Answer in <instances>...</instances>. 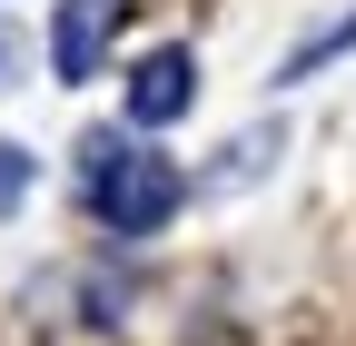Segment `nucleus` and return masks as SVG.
I'll return each mask as SVG.
<instances>
[{
  "instance_id": "f257e3e1",
  "label": "nucleus",
  "mask_w": 356,
  "mask_h": 346,
  "mask_svg": "<svg viewBox=\"0 0 356 346\" xmlns=\"http://www.w3.org/2000/svg\"><path fill=\"white\" fill-rule=\"evenodd\" d=\"M79 168H89V208H99L119 238H149V228H168V218H178V198H188V179H178L159 149L89 139V149H79Z\"/></svg>"
},
{
  "instance_id": "f03ea898",
  "label": "nucleus",
  "mask_w": 356,
  "mask_h": 346,
  "mask_svg": "<svg viewBox=\"0 0 356 346\" xmlns=\"http://www.w3.org/2000/svg\"><path fill=\"white\" fill-rule=\"evenodd\" d=\"M119 10H129V0H60V20H50V69H60V79H99L109 40H119Z\"/></svg>"
},
{
  "instance_id": "7ed1b4c3",
  "label": "nucleus",
  "mask_w": 356,
  "mask_h": 346,
  "mask_svg": "<svg viewBox=\"0 0 356 346\" xmlns=\"http://www.w3.org/2000/svg\"><path fill=\"white\" fill-rule=\"evenodd\" d=\"M188 99H198V60L188 50H149L139 69H129V119H139V129L188 119Z\"/></svg>"
},
{
  "instance_id": "20e7f679",
  "label": "nucleus",
  "mask_w": 356,
  "mask_h": 346,
  "mask_svg": "<svg viewBox=\"0 0 356 346\" xmlns=\"http://www.w3.org/2000/svg\"><path fill=\"white\" fill-rule=\"evenodd\" d=\"M20 198H30V149H10V139H0V218H10Z\"/></svg>"
},
{
  "instance_id": "39448f33",
  "label": "nucleus",
  "mask_w": 356,
  "mask_h": 346,
  "mask_svg": "<svg viewBox=\"0 0 356 346\" xmlns=\"http://www.w3.org/2000/svg\"><path fill=\"white\" fill-rule=\"evenodd\" d=\"M0 90H10V40H0Z\"/></svg>"
}]
</instances>
